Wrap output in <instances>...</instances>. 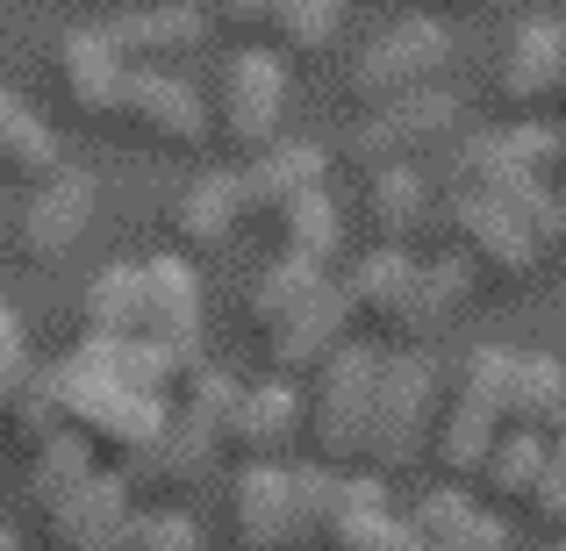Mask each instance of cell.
Here are the masks:
<instances>
[{
    "mask_svg": "<svg viewBox=\"0 0 566 551\" xmlns=\"http://www.w3.org/2000/svg\"><path fill=\"white\" fill-rule=\"evenodd\" d=\"M36 380H43V394H51V409H57V430H72L94 458H108V466L123 473L129 458L166 430L180 372L158 359V351H144V345L80 337V345H72L51 372H36Z\"/></svg>",
    "mask_w": 566,
    "mask_h": 551,
    "instance_id": "6da1fadb",
    "label": "cell"
},
{
    "mask_svg": "<svg viewBox=\"0 0 566 551\" xmlns=\"http://www.w3.org/2000/svg\"><path fill=\"white\" fill-rule=\"evenodd\" d=\"M86 337L144 345L172 372H193L201 365V279L187 273V258L108 265L86 287Z\"/></svg>",
    "mask_w": 566,
    "mask_h": 551,
    "instance_id": "7a4b0ae2",
    "label": "cell"
},
{
    "mask_svg": "<svg viewBox=\"0 0 566 551\" xmlns=\"http://www.w3.org/2000/svg\"><path fill=\"white\" fill-rule=\"evenodd\" d=\"M473 294V273L438 251V258H416V251H366L345 279H337V301H345L352 330H374L395 351H430V337L444 330L459 301Z\"/></svg>",
    "mask_w": 566,
    "mask_h": 551,
    "instance_id": "3957f363",
    "label": "cell"
},
{
    "mask_svg": "<svg viewBox=\"0 0 566 551\" xmlns=\"http://www.w3.org/2000/svg\"><path fill=\"white\" fill-rule=\"evenodd\" d=\"M459 51L452 22H430V14H401V22L374 29L366 43H352L345 65H337V86L359 115L387 108V100H409L423 86H444V65Z\"/></svg>",
    "mask_w": 566,
    "mask_h": 551,
    "instance_id": "277c9868",
    "label": "cell"
},
{
    "mask_svg": "<svg viewBox=\"0 0 566 551\" xmlns=\"http://www.w3.org/2000/svg\"><path fill=\"white\" fill-rule=\"evenodd\" d=\"M438 409H444V386H438L430 351H380V386H374L366 452H359V473H366V480L387 487L401 466H416V458L430 452Z\"/></svg>",
    "mask_w": 566,
    "mask_h": 551,
    "instance_id": "5b68a950",
    "label": "cell"
},
{
    "mask_svg": "<svg viewBox=\"0 0 566 551\" xmlns=\"http://www.w3.org/2000/svg\"><path fill=\"white\" fill-rule=\"evenodd\" d=\"M374 386H380V345L352 337L331 359L308 372V401H302V437L316 452L323 473H359L366 452V415H374Z\"/></svg>",
    "mask_w": 566,
    "mask_h": 551,
    "instance_id": "8992f818",
    "label": "cell"
},
{
    "mask_svg": "<svg viewBox=\"0 0 566 551\" xmlns=\"http://www.w3.org/2000/svg\"><path fill=\"white\" fill-rule=\"evenodd\" d=\"M459 137H467V100H459L452 86H423V94H409V100H387V108L359 115V123L345 129V144H337V158L374 180L387 166H416V158H430V151H452Z\"/></svg>",
    "mask_w": 566,
    "mask_h": 551,
    "instance_id": "52a82bcc",
    "label": "cell"
},
{
    "mask_svg": "<svg viewBox=\"0 0 566 551\" xmlns=\"http://www.w3.org/2000/svg\"><path fill=\"white\" fill-rule=\"evenodd\" d=\"M208 144H222L230 158L273 151L280 115H287V65L273 51H222L216 80H208Z\"/></svg>",
    "mask_w": 566,
    "mask_h": 551,
    "instance_id": "ba28073f",
    "label": "cell"
},
{
    "mask_svg": "<svg viewBox=\"0 0 566 551\" xmlns=\"http://www.w3.org/2000/svg\"><path fill=\"white\" fill-rule=\"evenodd\" d=\"M430 230H438L444 251L473 273V287H524L545 265V244L502 201H488V193H444V201L430 208Z\"/></svg>",
    "mask_w": 566,
    "mask_h": 551,
    "instance_id": "9c48e42d",
    "label": "cell"
},
{
    "mask_svg": "<svg viewBox=\"0 0 566 551\" xmlns=\"http://www.w3.org/2000/svg\"><path fill=\"white\" fill-rule=\"evenodd\" d=\"M208 29L230 51H294V57H323L337 43L345 0H201Z\"/></svg>",
    "mask_w": 566,
    "mask_h": 551,
    "instance_id": "30bf717a",
    "label": "cell"
},
{
    "mask_svg": "<svg viewBox=\"0 0 566 551\" xmlns=\"http://www.w3.org/2000/svg\"><path fill=\"white\" fill-rule=\"evenodd\" d=\"M488 86H495L510 123H545V108H559V86H566V22L559 14H516L495 65H488Z\"/></svg>",
    "mask_w": 566,
    "mask_h": 551,
    "instance_id": "8fae6325",
    "label": "cell"
},
{
    "mask_svg": "<svg viewBox=\"0 0 566 551\" xmlns=\"http://www.w3.org/2000/svg\"><path fill=\"white\" fill-rule=\"evenodd\" d=\"M115 129L158 158H193V151H208V100L180 72H129Z\"/></svg>",
    "mask_w": 566,
    "mask_h": 551,
    "instance_id": "7c38bea8",
    "label": "cell"
},
{
    "mask_svg": "<svg viewBox=\"0 0 566 551\" xmlns=\"http://www.w3.org/2000/svg\"><path fill=\"white\" fill-rule=\"evenodd\" d=\"M94 222V180L80 166H57L51 180L22 187V201L8 208V244L22 251L29 265H57Z\"/></svg>",
    "mask_w": 566,
    "mask_h": 551,
    "instance_id": "4fadbf2b",
    "label": "cell"
},
{
    "mask_svg": "<svg viewBox=\"0 0 566 551\" xmlns=\"http://www.w3.org/2000/svg\"><path fill=\"white\" fill-rule=\"evenodd\" d=\"M51 80H57V100H65L86 129H115L129 65H123V51L108 43L101 22H80V29H65V36L51 43Z\"/></svg>",
    "mask_w": 566,
    "mask_h": 551,
    "instance_id": "5bb4252c",
    "label": "cell"
},
{
    "mask_svg": "<svg viewBox=\"0 0 566 551\" xmlns=\"http://www.w3.org/2000/svg\"><path fill=\"white\" fill-rule=\"evenodd\" d=\"M43 516V538H51L57 551H123L129 523H137V495L123 487V473L101 466L94 480H80L72 495H57Z\"/></svg>",
    "mask_w": 566,
    "mask_h": 551,
    "instance_id": "9a60e30c",
    "label": "cell"
},
{
    "mask_svg": "<svg viewBox=\"0 0 566 551\" xmlns=\"http://www.w3.org/2000/svg\"><path fill=\"white\" fill-rule=\"evenodd\" d=\"M230 544L237 551H294L302 544L294 466H244L230 480Z\"/></svg>",
    "mask_w": 566,
    "mask_h": 551,
    "instance_id": "2e32d148",
    "label": "cell"
},
{
    "mask_svg": "<svg viewBox=\"0 0 566 551\" xmlns=\"http://www.w3.org/2000/svg\"><path fill=\"white\" fill-rule=\"evenodd\" d=\"M302 437V394L287 380H251L237 386V409H230V430H222V452H237L244 466H280V452Z\"/></svg>",
    "mask_w": 566,
    "mask_h": 551,
    "instance_id": "e0dca14e",
    "label": "cell"
},
{
    "mask_svg": "<svg viewBox=\"0 0 566 551\" xmlns=\"http://www.w3.org/2000/svg\"><path fill=\"white\" fill-rule=\"evenodd\" d=\"M216 458H222V444L208 437V430H193L187 415H166V430H158V437L123 466V487H129V495L172 501V495H187V487H201L208 473H216Z\"/></svg>",
    "mask_w": 566,
    "mask_h": 551,
    "instance_id": "ac0fdd59",
    "label": "cell"
},
{
    "mask_svg": "<svg viewBox=\"0 0 566 551\" xmlns=\"http://www.w3.org/2000/svg\"><path fill=\"white\" fill-rule=\"evenodd\" d=\"M108 29V43L123 51L129 72H172L180 57H193L208 43V14L201 8H123Z\"/></svg>",
    "mask_w": 566,
    "mask_h": 551,
    "instance_id": "d6986e66",
    "label": "cell"
},
{
    "mask_svg": "<svg viewBox=\"0 0 566 551\" xmlns=\"http://www.w3.org/2000/svg\"><path fill=\"white\" fill-rule=\"evenodd\" d=\"M323 187H331V151L323 144H273L251 166H237V201H244V215H265V222Z\"/></svg>",
    "mask_w": 566,
    "mask_h": 551,
    "instance_id": "ffe728a7",
    "label": "cell"
},
{
    "mask_svg": "<svg viewBox=\"0 0 566 551\" xmlns=\"http://www.w3.org/2000/svg\"><path fill=\"white\" fill-rule=\"evenodd\" d=\"M337 345H352V316H345V301H337V287L331 294H316V301L302 308V316H287L273 337H265V365H273V380H308L323 359H331Z\"/></svg>",
    "mask_w": 566,
    "mask_h": 551,
    "instance_id": "44dd1931",
    "label": "cell"
},
{
    "mask_svg": "<svg viewBox=\"0 0 566 551\" xmlns=\"http://www.w3.org/2000/svg\"><path fill=\"white\" fill-rule=\"evenodd\" d=\"M495 437H502L495 401L473 394V386L459 380V394L438 409V430H430V458H438V473H444L452 487H467L473 473H481V458L495 452Z\"/></svg>",
    "mask_w": 566,
    "mask_h": 551,
    "instance_id": "7402d4cb",
    "label": "cell"
},
{
    "mask_svg": "<svg viewBox=\"0 0 566 551\" xmlns=\"http://www.w3.org/2000/svg\"><path fill=\"white\" fill-rule=\"evenodd\" d=\"M409 538L423 551H510V530H502L495 509H481V501H467L459 487H438V495H423L409 516Z\"/></svg>",
    "mask_w": 566,
    "mask_h": 551,
    "instance_id": "603a6c76",
    "label": "cell"
},
{
    "mask_svg": "<svg viewBox=\"0 0 566 551\" xmlns=\"http://www.w3.org/2000/svg\"><path fill=\"white\" fill-rule=\"evenodd\" d=\"M244 222V201H237V172H201L180 201H172V236H180L187 258H208L222 251Z\"/></svg>",
    "mask_w": 566,
    "mask_h": 551,
    "instance_id": "cb8c5ba5",
    "label": "cell"
},
{
    "mask_svg": "<svg viewBox=\"0 0 566 551\" xmlns=\"http://www.w3.org/2000/svg\"><path fill=\"white\" fill-rule=\"evenodd\" d=\"M430 208H438V193L416 166H387L366 180V222H374L380 251H409V236L430 230Z\"/></svg>",
    "mask_w": 566,
    "mask_h": 551,
    "instance_id": "d4e9b609",
    "label": "cell"
},
{
    "mask_svg": "<svg viewBox=\"0 0 566 551\" xmlns=\"http://www.w3.org/2000/svg\"><path fill=\"white\" fill-rule=\"evenodd\" d=\"M566 409V365L545 351H510V380H502V430H553Z\"/></svg>",
    "mask_w": 566,
    "mask_h": 551,
    "instance_id": "484cf974",
    "label": "cell"
},
{
    "mask_svg": "<svg viewBox=\"0 0 566 551\" xmlns=\"http://www.w3.org/2000/svg\"><path fill=\"white\" fill-rule=\"evenodd\" d=\"M337 279L331 273H316V265H294V258H265L259 273H251V287H244V322L259 337H273L287 316H302L316 294H331Z\"/></svg>",
    "mask_w": 566,
    "mask_h": 551,
    "instance_id": "4316f807",
    "label": "cell"
},
{
    "mask_svg": "<svg viewBox=\"0 0 566 551\" xmlns=\"http://www.w3.org/2000/svg\"><path fill=\"white\" fill-rule=\"evenodd\" d=\"M57 166H65V151H57L51 123H43L29 100H14V86L0 80V172L22 180V187H36V180H51Z\"/></svg>",
    "mask_w": 566,
    "mask_h": 551,
    "instance_id": "83f0119b",
    "label": "cell"
},
{
    "mask_svg": "<svg viewBox=\"0 0 566 551\" xmlns=\"http://www.w3.org/2000/svg\"><path fill=\"white\" fill-rule=\"evenodd\" d=\"M337 244H345V222H337L331 187H323V193H302L294 208H280V215H273V258H294V265L331 273Z\"/></svg>",
    "mask_w": 566,
    "mask_h": 551,
    "instance_id": "f1b7e54d",
    "label": "cell"
},
{
    "mask_svg": "<svg viewBox=\"0 0 566 551\" xmlns=\"http://www.w3.org/2000/svg\"><path fill=\"white\" fill-rule=\"evenodd\" d=\"M545 473V437L538 430H502L495 452L481 458V473H473V487H481L488 501H502V509H524L531 487H538Z\"/></svg>",
    "mask_w": 566,
    "mask_h": 551,
    "instance_id": "f546056e",
    "label": "cell"
},
{
    "mask_svg": "<svg viewBox=\"0 0 566 551\" xmlns=\"http://www.w3.org/2000/svg\"><path fill=\"white\" fill-rule=\"evenodd\" d=\"M94 473H101V458L86 452L72 430H57V437H43L36 452H29V501H36V509H51L57 495H72V487L94 480Z\"/></svg>",
    "mask_w": 566,
    "mask_h": 551,
    "instance_id": "4dcf8cb0",
    "label": "cell"
},
{
    "mask_svg": "<svg viewBox=\"0 0 566 551\" xmlns=\"http://www.w3.org/2000/svg\"><path fill=\"white\" fill-rule=\"evenodd\" d=\"M524 516L545 523V530H566V409H559V423L545 430V473H538V487H531Z\"/></svg>",
    "mask_w": 566,
    "mask_h": 551,
    "instance_id": "1f68e13d",
    "label": "cell"
},
{
    "mask_svg": "<svg viewBox=\"0 0 566 551\" xmlns=\"http://www.w3.org/2000/svg\"><path fill=\"white\" fill-rule=\"evenodd\" d=\"M123 551H201V530H193V516H180V509H137Z\"/></svg>",
    "mask_w": 566,
    "mask_h": 551,
    "instance_id": "d6a6232c",
    "label": "cell"
},
{
    "mask_svg": "<svg viewBox=\"0 0 566 551\" xmlns=\"http://www.w3.org/2000/svg\"><path fill=\"white\" fill-rule=\"evenodd\" d=\"M29 380H36V365H29L22 322H14V308L0 301V423H8V415H14V401L29 394Z\"/></svg>",
    "mask_w": 566,
    "mask_h": 551,
    "instance_id": "836d02e7",
    "label": "cell"
},
{
    "mask_svg": "<svg viewBox=\"0 0 566 551\" xmlns=\"http://www.w3.org/2000/svg\"><path fill=\"white\" fill-rule=\"evenodd\" d=\"M510 0H416V14L430 22H481V14H502Z\"/></svg>",
    "mask_w": 566,
    "mask_h": 551,
    "instance_id": "e575fe53",
    "label": "cell"
},
{
    "mask_svg": "<svg viewBox=\"0 0 566 551\" xmlns=\"http://www.w3.org/2000/svg\"><path fill=\"white\" fill-rule=\"evenodd\" d=\"M129 8H201V0H129Z\"/></svg>",
    "mask_w": 566,
    "mask_h": 551,
    "instance_id": "d590c367",
    "label": "cell"
},
{
    "mask_svg": "<svg viewBox=\"0 0 566 551\" xmlns=\"http://www.w3.org/2000/svg\"><path fill=\"white\" fill-rule=\"evenodd\" d=\"M0 244H8V201H0Z\"/></svg>",
    "mask_w": 566,
    "mask_h": 551,
    "instance_id": "8d00e7d4",
    "label": "cell"
},
{
    "mask_svg": "<svg viewBox=\"0 0 566 551\" xmlns=\"http://www.w3.org/2000/svg\"><path fill=\"white\" fill-rule=\"evenodd\" d=\"M0 551H14V538H8V530H0Z\"/></svg>",
    "mask_w": 566,
    "mask_h": 551,
    "instance_id": "74e56055",
    "label": "cell"
},
{
    "mask_svg": "<svg viewBox=\"0 0 566 551\" xmlns=\"http://www.w3.org/2000/svg\"><path fill=\"white\" fill-rule=\"evenodd\" d=\"M80 8H108V0H80Z\"/></svg>",
    "mask_w": 566,
    "mask_h": 551,
    "instance_id": "f35d334b",
    "label": "cell"
},
{
    "mask_svg": "<svg viewBox=\"0 0 566 551\" xmlns=\"http://www.w3.org/2000/svg\"><path fill=\"white\" fill-rule=\"evenodd\" d=\"M559 115H566V86H559Z\"/></svg>",
    "mask_w": 566,
    "mask_h": 551,
    "instance_id": "ab89813d",
    "label": "cell"
},
{
    "mask_svg": "<svg viewBox=\"0 0 566 551\" xmlns=\"http://www.w3.org/2000/svg\"><path fill=\"white\" fill-rule=\"evenodd\" d=\"M545 551H566V538H559V544H545Z\"/></svg>",
    "mask_w": 566,
    "mask_h": 551,
    "instance_id": "60d3db41",
    "label": "cell"
}]
</instances>
